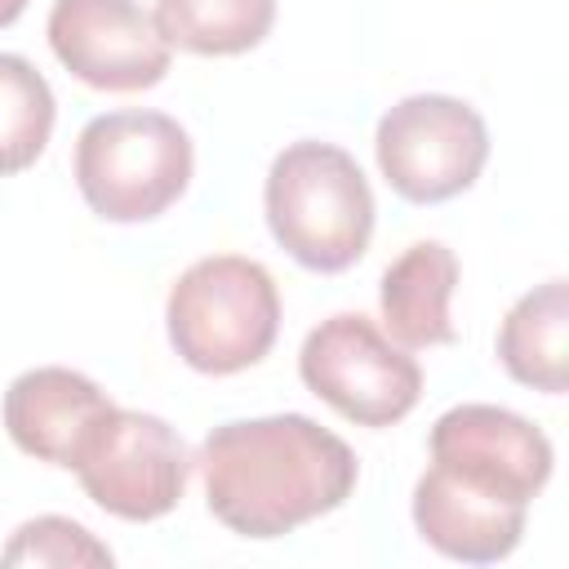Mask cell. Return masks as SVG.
<instances>
[{"mask_svg": "<svg viewBox=\"0 0 569 569\" xmlns=\"http://www.w3.org/2000/svg\"><path fill=\"white\" fill-rule=\"evenodd\" d=\"M164 325L182 365L227 378L271 351L280 333V289L262 262L244 253H209L173 280Z\"/></svg>", "mask_w": 569, "mask_h": 569, "instance_id": "3957f363", "label": "cell"}, {"mask_svg": "<svg viewBox=\"0 0 569 569\" xmlns=\"http://www.w3.org/2000/svg\"><path fill=\"white\" fill-rule=\"evenodd\" d=\"M111 547L67 516H36L0 547V565H111Z\"/></svg>", "mask_w": 569, "mask_h": 569, "instance_id": "2e32d148", "label": "cell"}, {"mask_svg": "<svg viewBox=\"0 0 569 569\" xmlns=\"http://www.w3.org/2000/svg\"><path fill=\"white\" fill-rule=\"evenodd\" d=\"M502 369L533 391L560 396L569 387V284L551 276L516 298L498 325Z\"/></svg>", "mask_w": 569, "mask_h": 569, "instance_id": "4fadbf2b", "label": "cell"}, {"mask_svg": "<svg viewBox=\"0 0 569 569\" xmlns=\"http://www.w3.org/2000/svg\"><path fill=\"white\" fill-rule=\"evenodd\" d=\"M151 18L169 49L236 58L267 40L276 22V0H156Z\"/></svg>", "mask_w": 569, "mask_h": 569, "instance_id": "5bb4252c", "label": "cell"}, {"mask_svg": "<svg viewBox=\"0 0 569 569\" xmlns=\"http://www.w3.org/2000/svg\"><path fill=\"white\" fill-rule=\"evenodd\" d=\"M525 502H511L493 489H480L440 462H431L413 485V525L427 547L462 565H493L520 547Z\"/></svg>", "mask_w": 569, "mask_h": 569, "instance_id": "30bf717a", "label": "cell"}, {"mask_svg": "<svg viewBox=\"0 0 569 569\" xmlns=\"http://www.w3.org/2000/svg\"><path fill=\"white\" fill-rule=\"evenodd\" d=\"M107 405H111V396L93 378L67 369V365H40L9 382L0 418H4L9 440L22 453L71 471V458H76L89 422Z\"/></svg>", "mask_w": 569, "mask_h": 569, "instance_id": "8fae6325", "label": "cell"}, {"mask_svg": "<svg viewBox=\"0 0 569 569\" xmlns=\"http://www.w3.org/2000/svg\"><path fill=\"white\" fill-rule=\"evenodd\" d=\"M262 209L276 244L307 271L333 276L365 258L373 236V191L351 151L302 138L289 142L262 187Z\"/></svg>", "mask_w": 569, "mask_h": 569, "instance_id": "7a4b0ae2", "label": "cell"}, {"mask_svg": "<svg viewBox=\"0 0 569 569\" xmlns=\"http://www.w3.org/2000/svg\"><path fill=\"white\" fill-rule=\"evenodd\" d=\"M298 373L311 396L360 427H391L422 396L418 360L360 311L320 320L302 338Z\"/></svg>", "mask_w": 569, "mask_h": 569, "instance_id": "52a82bcc", "label": "cell"}, {"mask_svg": "<svg viewBox=\"0 0 569 569\" xmlns=\"http://www.w3.org/2000/svg\"><path fill=\"white\" fill-rule=\"evenodd\" d=\"M458 289V258L440 240H413L378 284V307L387 333L405 351L422 347H449L458 338L449 302Z\"/></svg>", "mask_w": 569, "mask_h": 569, "instance_id": "7c38bea8", "label": "cell"}, {"mask_svg": "<svg viewBox=\"0 0 569 569\" xmlns=\"http://www.w3.org/2000/svg\"><path fill=\"white\" fill-rule=\"evenodd\" d=\"M431 462L529 507L551 480L556 453L542 427L502 405H453L431 422Z\"/></svg>", "mask_w": 569, "mask_h": 569, "instance_id": "9c48e42d", "label": "cell"}, {"mask_svg": "<svg viewBox=\"0 0 569 569\" xmlns=\"http://www.w3.org/2000/svg\"><path fill=\"white\" fill-rule=\"evenodd\" d=\"M196 151L164 111H107L76 138V187L102 222H151L191 182Z\"/></svg>", "mask_w": 569, "mask_h": 569, "instance_id": "277c9868", "label": "cell"}, {"mask_svg": "<svg viewBox=\"0 0 569 569\" xmlns=\"http://www.w3.org/2000/svg\"><path fill=\"white\" fill-rule=\"evenodd\" d=\"M58 102L49 80L22 58L0 53V178L31 169L53 133Z\"/></svg>", "mask_w": 569, "mask_h": 569, "instance_id": "9a60e30c", "label": "cell"}, {"mask_svg": "<svg viewBox=\"0 0 569 569\" xmlns=\"http://www.w3.org/2000/svg\"><path fill=\"white\" fill-rule=\"evenodd\" d=\"M373 156L387 187L409 204H440L462 196L485 160L489 129L480 111L449 93H409L382 111Z\"/></svg>", "mask_w": 569, "mask_h": 569, "instance_id": "8992f818", "label": "cell"}, {"mask_svg": "<svg viewBox=\"0 0 569 569\" xmlns=\"http://www.w3.org/2000/svg\"><path fill=\"white\" fill-rule=\"evenodd\" d=\"M196 467L213 520L258 542L338 511L360 476L351 445L307 413L222 422L204 436Z\"/></svg>", "mask_w": 569, "mask_h": 569, "instance_id": "6da1fadb", "label": "cell"}, {"mask_svg": "<svg viewBox=\"0 0 569 569\" xmlns=\"http://www.w3.org/2000/svg\"><path fill=\"white\" fill-rule=\"evenodd\" d=\"M71 471L107 516L142 525L169 516L182 502L191 453L164 418L107 405L89 422L71 458Z\"/></svg>", "mask_w": 569, "mask_h": 569, "instance_id": "5b68a950", "label": "cell"}, {"mask_svg": "<svg viewBox=\"0 0 569 569\" xmlns=\"http://www.w3.org/2000/svg\"><path fill=\"white\" fill-rule=\"evenodd\" d=\"M53 58L102 93H138L169 76V44L138 0H53Z\"/></svg>", "mask_w": 569, "mask_h": 569, "instance_id": "ba28073f", "label": "cell"}, {"mask_svg": "<svg viewBox=\"0 0 569 569\" xmlns=\"http://www.w3.org/2000/svg\"><path fill=\"white\" fill-rule=\"evenodd\" d=\"M22 9H27V0H0V27L18 22V18H22Z\"/></svg>", "mask_w": 569, "mask_h": 569, "instance_id": "e0dca14e", "label": "cell"}]
</instances>
